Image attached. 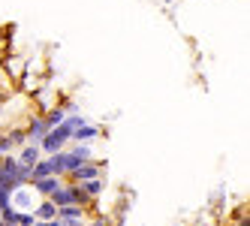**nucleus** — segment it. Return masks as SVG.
Instances as JSON below:
<instances>
[{
	"instance_id": "nucleus-1",
	"label": "nucleus",
	"mask_w": 250,
	"mask_h": 226,
	"mask_svg": "<svg viewBox=\"0 0 250 226\" xmlns=\"http://www.w3.org/2000/svg\"><path fill=\"white\" fill-rule=\"evenodd\" d=\"M30 187H33V190H37V193H40V196H51V193H55V190L61 187V178H58V175H45V178H33V181H30Z\"/></svg>"
},
{
	"instance_id": "nucleus-2",
	"label": "nucleus",
	"mask_w": 250,
	"mask_h": 226,
	"mask_svg": "<svg viewBox=\"0 0 250 226\" xmlns=\"http://www.w3.org/2000/svg\"><path fill=\"white\" fill-rule=\"evenodd\" d=\"M91 178H100V163H91V160H84L76 172H73V181L84 184V181H91Z\"/></svg>"
},
{
	"instance_id": "nucleus-3",
	"label": "nucleus",
	"mask_w": 250,
	"mask_h": 226,
	"mask_svg": "<svg viewBox=\"0 0 250 226\" xmlns=\"http://www.w3.org/2000/svg\"><path fill=\"white\" fill-rule=\"evenodd\" d=\"M48 199L55 202L58 208H63V205H76V202H73V187H69V184H61V187H58Z\"/></svg>"
},
{
	"instance_id": "nucleus-4",
	"label": "nucleus",
	"mask_w": 250,
	"mask_h": 226,
	"mask_svg": "<svg viewBox=\"0 0 250 226\" xmlns=\"http://www.w3.org/2000/svg\"><path fill=\"white\" fill-rule=\"evenodd\" d=\"M100 136V127H91V124H82L79 130H73V139L79 145H87V142H94V139Z\"/></svg>"
},
{
	"instance_id": "nucleus-5",
	"label": "nucleus",
	"mask_w": 250,
	"mask_h": 226,
	"mask_svg": "<svg viewBox=\"0 0 250 226\" xmlns=\"http://www.w3.org/2000/svg\"><path fill=\"white\" fill-rule=\"evenodd\" d=\"M24 133H27V139H30L33 145H40V139L48 133V127H45V121H42V118H33V121H30V127H27Z\"/></svg>"
},
{
	"instance_id": "nucleus-6",
	"label": "nucleus",
	"mask_w": 250,
	"mask_h": 226,
	"mask_svg": "<svg viewBox=\"0 0 250 226\" xmlns=\"http://www.w3.org/2000/svg\"><path fill=\"white\" fill-rule=\"evenodd\" d=\"M37 160H40V145H33V142H30V145H24V148H21L19 163H21V166H33Z\"/></svg>"
},
{
	"instance_id": "nucleus-7",
	"label": "nucleus",
	"mask_w": 250,
	"mask_h": 226,
	"mask_svg": "<svg viewBox=\"0 0 250 226\" xmlns=\"http://www.w3.org/2000/svg\"><path fill=\"white\" fill-rule=\"evenodd\" d=\"M33 217H37V220H55V217H58V205L51 202V199H45V202L37 208V214H33Z\"/></svg>"
},
{
	"instance_id": "nucleus-8",
	"label": "nucleus",
	"mask_w": 250,
	"mask_h": 226,
	"mask_svg": "<svg viewBox=\"0 0 250 226\" xmlns=\"http://www.w3.org/2000/svg\"><path fill=\"white\" fill-rule=\"evenodd\" d=\"M103 187H105V181H103V178H91V181H84V184H82V190H84V193L91 196V199L103 193Z\"/></svg>"
},
{
	"instance_id": "nucleus-9",
	"label": "nucleus",
	"mask_w": 250,
	"mask_h": 226,
	"mask_svg": "<svg viewBox=\"0 0 250 226\" xmlns=\"http://www.w3.org/2000/svg\"><path fill=\"white\" fill-rule=\"evenodd\" d=\"M58 217L61 220H79L82 217V205H63V208H58Z\"/></svg>"
},
{
	"instance_id": "nucleus-10",
	"label": "nucleus",
	"mask_w": 250,
	"mask_h": 226,
	"mask_svg": "<svg viewBox=\"0 0 250 226\" xmlns=\"http://www.w3.org/2000/svg\"><path fill=\"white\" fill-rule=\"evenodd\" d=\"M63 118H66V112H63V109H51V112H48V115H45L42 121H45V127L51 130V127H58Z\"/></svg>"
},
{
	"instance_id": "nucleus-11",
	"label": "nucleus",
	"mask_w": 250,
	"mask_h": 226,
	"mask_svg": "<svg viewBox=\"0 0 250 226\" xmlns=\"http://www.w3.org/2000/svg\"><path fill=\"white\" fill-rule=\"evenodd\" d=\"M6 139H9V145H24V142H27V133H24V130H15V133H9Z\"/></svg>"
},
{
	"instance_id": "nucleus-12",
	"label": "nucleus",
	"mask_w": 250,
	"mask_h": 226,
	"mask_svg": "<svg viewBox=\"0 0 250 226\" xmlns=\"http://www.w3.org/2000/svg\"><path fill=\"white\" fill-rule=\"evenodd\" d=\"M33 223H37V217H33V214H21L19 211V226H33Z\"/></svg>"
},
{
	"instance_id": "nucleus-13",
	"label": "nucleus",
	"mask_w": 250,
	"mask_h": 226,
	"mask_svg": "<svg viewBox=\"0 0 250 226\" xmlns=\"http://www.w3.org/2000/svg\"><path fill=\"white\" fill-rule=\"evenodd\" d=\"M33 226H61V220H37Z\"/></svg>"
},
{
	"instance_id": "nucleus-14",
	"label": "nucleus",
	"mask_w": 250,
	"mask_h": 226,
	"mask_svg": "<svg viewBox=\"0 0 250 226\" xmlns=\"http://www.w3.org/2000/svg\"><path fill=\"white\" fill-rule=\"evenodd\" d=\"M61 226H84V223H79V220H61Z\"/></svg>"
},
{
	"instance_id": "nucleus-15",
	"label": "nucleus",
	"mask_w": 250,
	"mask_h": 226,
	"mask_svg": "<svg viewBox=\"0 0 250 226\" xmlns=\"http://www.w3.org/2000/svg\"><path fill=\"white\" fill-rule=\"evenodd\" d=\"M94 226H109V223H105V220H97V223H94Z\"/></svg>"
},
{
	"instance_id": "nucleus-16",
	"label": "nucleus",
	"mask_w": 250,
	"mask_h": 226,
	"mask_svg": "<svg viewBox=\"0 0 250 226\" xmlns=\"http://www.w3.org/2000/svg\"><path fill=\"white\" fill-rule=\"evenodd\" d=\"M238 226H250V220H247V217H244V220H241V223H238Z\"/></svg>"
}]
</instances>
